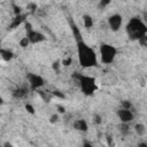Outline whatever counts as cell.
<instances>
[{"mask_svg":"<svg viewBox=\"0 0 147 147\" xmlns=\"http://www.w3.org/2000/svg\"><path fill=\"white\" fill-rule=\"evenodd\" d=\"M77 53H78V61L83 68H91L98 65V59L95 52L87 46L84 40L77 42Z\"/></svg>","mask_w":147,"mask_h":147,"instance_id":"cell-1","label":"cell"},{"mask_svg":"<svg viewBox=\"0 0 147 147\" xmlns=\"http://www.w3.org/2000/svg\"><path fill=\"white\" fill-rule=\"evenodd\" d=\"M126 33L132 40H139L147 34V25L138 17H132L126 24Z\"/></svg>","mask_w":147,"mask_h":147,"instance_id":"cell-2","label":"cell"},{"mask_svg":"<svg viewBox=\"0 0 147 147\" xmlns=\"http://www.w3.org/2000/svg\"><path fill=\"white\" fill-rule=\"evenodd\" d=\"M100 53H101V61L105 64H110L117 54V48L109 44H101Z\"/></svg>","mask_w":147,"mask_h":147,"instance_id":"cell-3","label":"cell"},{"mask_svg":"<svg viewBox=\"0 0 147 147\" xmlns=\"http://www.w3.org/2000/svg\"><path fill=\"white\" fill-rule=\"evenodd\" d=\"M79 85H80V90L85 95H92L95 90H96V83L95 79L93 77H88V76H84L79 79Z\"/></svg>","mask_w":147,"mask_h":147,"instance_id":"cell-4","label":"cell"},{"mask_svg":"<svg viewBox=\"0 0 147 147\" xmlns=\"http://www.w3.org/2000/svg\"><path fill=\"white\" fill-rule=\"evenodd\" d=\"M28 80L31 86V90H39L45 84V80L42 79V77L36 74H28Z\"/></svg>","mask_w":147,"mask_h":147,"instance_id":"cell-5","label":"cell"},{"mask_svg":"<svg viewBox=\"0 0 147 147\" xmlns=\"http://www.w3.org/2000/svg\"><path fill=\"white\" fill-rule=\"evenodd\" d=\"M122 23H123V17L119 14H114V15L109 16V18H108L109 28L113 31H118L119 28L122 26Z\"/></svg>","mask_w":147,"mask_h":147,"instance_id":"cell-6","label":"cell"},{"mask_svg":"<svg viewBox=\"0 0 147 147\" xmlns=\"http://www.w3.org/2000/svg\"><path fill=\"white\" fill-rule=\"evenodd\" d=\"M68 23H69V26L71 29V32L74 34V38L76 40V42H79V41H83V37H82V33L77 26V24L75 23V21L71 18V17H68Z\"/></svg>","mask_w":147,"mask_h":147,"instance_id":"cell-7","label":"cell"},{"mask_svg":"<svg viewBox=\"0 0 147 147\" xmlns=\"http://www.w3.org/2000/svg\"><path fill=\"white\" fill-rule=\"evenodd\" d=\"M117 115H118L119 119L122 121V123H130L134 118L133 111L127 110V109H119L117 111Z\"/></svg>","mask_w":147,"mask_h":147,"instance_id":"cell-8","label":"cell"},{"mask_svg":"<svg viewBox=\"0 0 147 147\" xmlns=\"http://www.w3.org/2000/svg\"><path fill=\"white\" fill-rule=\"evenodd\" d=\"M28 38H29V40H30V42L31 44H37V42H41V41H44L45 39H46V37H45V34H42L41 32H39V31H32V32H30V33H28V36H26Z\"/></svg>","mask_w":147,"mask_h":147,"instance_id":"cell-9","label":"cell"},{"mask_svg":"<svg viewBox=\"0 0 147 147\" xmlns=\"http://www.w3.org/2000/svg\"><path fill=\"white\" fill-rule=\"evenodd\" d=\"M26 14H21V15H18V16H15L14 18H13V21H11V23L9 24V26H8V29L9 30H11V29H15V28H17L21 23H23L24 21H25V18H26Z\"/></svg>","mask_w":147,"mask_h":147,"instance_id":"cell-10","label":"cell"},{"mask_svg":"<svg viewBox=\"0 0 147 147\" xmlns=\"http://www.w3.org/2000/svg\"><path fill=\"white\" fill-rule=\"evenodd\" d=\"M74 127L80 132H87V130H88V125L84 119H76L74 122Z\"/></svg>","mask_w":147,"mask_h":147,"instance_id":"cell-11","label":"cell"},{"mask_svg":"<svg viewBox=\"0 0 147 147\" xmlns=\"http://www.w3.org/2000/svg\"><path fill=\"white\" fill-rule=\"evenodd\" d=\"M11 94H13V96L16 98V99H22V98H24V96L28 94V90H26L25 87H17V88H15V90L11 92Z\"/></svg>","mask_w":147,"mask_h":147,"instance_id":"cell-12","label":"cell"},{"mask_svg":"<svg viewBox=\"0 0 147 147\" xmlns=\"http://www.w3.org/2000/svg\"><path fill=\"white\" fill-rule=\"evenodd\" d=\"M0 55H1V59H2L3 61H10V60L13 59V56H14V54H13L11 51H9V49H3V48L0 49Z\"/></svg>","mask_w":147,"mask_h":147,"instance_id":"cell-13","label":"cell"},{"mask_svg":"<svg viewBox=\"0 0 147 147\" xmlns=\"http://www.w3.org/2000/svg\"><path fill=\"white\" fill-rule=\"evenodd\" d=\"M37 93L42 98V100L45 102H49L52 99L53 93H49V91H41V90H37Z\"/></svg>","mask_w":147,"mask_h":147,"instance_id":"cell-14","label":"cell"},{"mask_svg":"<svg viewBox=\"0 0 147 147\" xmlns=\"http://www.w3.org/2000/svg\"><path fill=\"white\" fill-rule=\"evenodd\" d=\"M134 131H136V133L138 134V136H144L145 134V132H146V126L142 124V123H137L136 125H134Z\"/></svg>","mask_w":147,"mask_h":147,"instance_id":"cell-15","label":"cell"},{"mask_svg":"<svg viewBox=\"0 0 147 147\" xmlns=\"http://www.w3.org/2000/svg\"><path fill=\"white\" fill-rule=\"evenodd\" d=\"M83 22H84V26L87 28V29H90V28L93 26V20H92V17H91L90 15H87V14L83 15Z\"/></svg>","mask_w":147,"mask_h":147,"instance_id":"cell-16","label":"cell"},{"mask_svg":"<svg viewBox=\"0 0 147 147\" xmlns=\"http://www.w3.org/2000/svg\"><path fill=\"white\" fill-rule=\"evenodd\" d=\"M118 129H119V131H121L123 134H127L129 131H130L129 123H122L121 125H118Z\"/></svg>","mask_w":147,"mask_h":147,"instance_id":"cell-17","label":"cell"},{"mask_svg":"<svg viewBox=\"0 0 147 147\" xmlns=\"http://www.w3.org/2000/svg\"><path fill=\"white\" fill-rule=\"evenodd\" d=\"M29 44H30V40H29L28 37H23V38L20 40V46H21L22 48H26V47L29 46Z\"/></svg>","mask_w":147,"mask_h":147,"instance_id":"cell-18","label":"cell"},{"mask_svg":"<svg viewBox=\"0 0 147 147\" xmlns=\"http://www.w3.org/2000/svg\"><path fill=\"white\" fill-rule=\"evenodd\" d=\"M26 8L29 9V11H30L31 14H33V13H36V11L38 10V7H37V5H36V3H33V2H30V3H28Z\"/></svg>","mask_w":147,"mask_h":147,"instance_id":"cell-19","label":"cell"},{"mask_svg":"<svg viewBox=\"0 0 147 147\" xmlns=\"http://www.w3.org/2000/svg\"><path fill=\"white\" fill-rule=\"evenodd\" d=\"M122 109L131 110V109H132V103H131L129 100H123V101H122Z\"/></svg>","mask_w":147,"mask_h":147,"instance_id":"cell-20","label":"cell"},{"mask_svg":"<svg viewBox=\"0 0 147 147\" xmlns=\"http://www.w3.org/2000/svg\"><path fill=\"white\" fill-rule=\"evenodd\" d=\"M52 93H53L54 96H57V98H60V99H64V98H65V95H64L61 91H59V90H54Z\"/></svg>","mask_w":147,"mask_h":147,"instance_id":"cell-21","label":"cell"},{"mask_svg":"<svg viewBox=\"0 0 147 147\" xmlns=\"http://www.w3.org/2000/svg\"><path fill=\"white\" fill-rule=\"evenodd\" d=\"M93 121H94L95 124H101L102 123V118H101V116L99 114H94L93 115Z\"/></svg>","mask_w":147,"mask_h":147,"instance_id":"cell-22","label":"cell"},{"mask_svg":"<svg viewBox=\"0 0 147 147\" xmlns=\"http://www.w3.org/2000/svg\"><path fill=\"white\" fill-rule=\"evenodd\" d=\"M109 3H110V0H101V1L99 2V5H98V7L102 9V8H105L106 6H108Z\"/></svg>","mask_w":147,"mask_h":147,"instance_id":"cell-23","label":"cell"},{"mask_svg":"<svg viewBox=\"0 0 147 147\" xmlns=\"http://www.w3.org/2000/svg\"><path fill=\"white\" fill-rule=\"evenodd\" d=\"M52 68H53L54 71L59 72V71H60V61H54V62L52 63Z\"/></svg>","mask_w":147,"mask_h":147,"instance_id":"cell-24","label":"cell"},{"mask_svg":"<svg viewBox=\"0 0 147 147\" xmlns=\"http://www.w3.org/2000/svg\"><path fill=\"white\" fill-rule=\"evenodd\" d=\"M139 44L141 45V46H145V47H147V34H145L144 37H141L139 40Z\"/></svg>","mask_w":147,"mask_h":147,"instance_id":"cell-25","label":"cell"},{"mask_svg":"<svg viewBox=\"0 0 147 147\" xmlns=\"http://www.w3.org/2000/svg\"><path fill=\"white\" fill-rule=\"evenodd\" d=\"M13 8H14V14H15V16L21 15V7H20V6L13 3Z\"/></svg>","mask_w":147,"mask_h":147,"instance_id":"cell-26","label":"cell"},{"mask_svg":"<svg viewBox=\"0 0 147 147\" xmlns=\"http://www.w3.org/2000/svg\"><path fill=\"white\" fill-rule=\"evenodd\" d=\"M57 121H59V115H57V114H53V115H51V117H49V123L54 124V123H56Z\"/></svg>","mask_w":147,"mask_h":147,"instance_id":"cell-27","label":"cell"},{"mask_svg":"<svg viewBox=\"0 0 147 147\" xmlns=\"http://www.w3.org/2000/svg\"><path fill=\"white\" fill-rule=\"evenodd\" d=\"M25 109H26V111H28L29 114H31V115L34 114V108H33L30 103H26V105H25Z\"/></svg>","mask_w":147,"mask_h":147,"instance_id":"cell-28","label":"cell"},{"mask_svg":"<svg viewBox=\"0 0 147 147\" xmlns=\"http://www.w3.org/2000/svg\"><path fill=\"white\" fill-rule=\"evenodd\" d=\"M25 30H26V32H28V33H30V32H32V31H33L32 25H31V23H30V22H25Z\"/></svg>","mask_w":147,"mask_h":147,"instance_id":"cell-29","label":"cell"},{"mask_svg":"<svg viewBox=\"0 0 147 147\" xmlns=\"http://www.w3.org/2000/svg\"><path fill=\"white\" fill-rule=\"evenodd\" d=\"M71 62H72V59H71V57H68V59H64V60L62 61V64L65 65V67H68V65L71 64Z\"/></svg>","mask_w":147,"mask_h":147,"instance_id":"cell-30","label":"cell"},{"mask_svg":"<svg viewBox=\"0 0 147 147\" xmlns=\"http://www.w3.org/2000/svg\"><path fill=\"white\" fill-rule=\"evenodd\" d=\"M106 140H107V144L109 146H113V137L110 134H106Z\"/></svg>","mask_w":147,"mask_h":147,"instance_id":"cell-31","label":"cell"},{"mask_svg":"<svg viewBox=\"0 0 147 147\" xmlns=\"http://www.w3.org/2000/svg\"><path fill=\"white\" fill-rule=\"evenodd\" d=\"M57 111L60 113V114H64L65 113V107L64 106H61V105H57Z\"/></svg>","mask_w":147,"mask_h":147,"instance_id":"cell-32","label":"cell"},{"mask_svg":"<svg viewBox=\"0 0 147 147\" xmlns=\"http://www.w3.org/2000/svg\"><path fill=\"white\" fill-rule=\"evenodd\" d=\"M83 147H94L92 144H90V142H87V141H85L84 144H83Z\"/></svg>","mask_w":147,"mask_h":147,"instance_id":"cell-33","label":"cell"},{"mask_svg":"<svg viewBox=\"0 0 147 147\" xmlns=\"http://www.w3.org/2000/svg\"><path fill=\"white\" fill-rule=\"evenodd\" d=\"M3 147H14V146H13V145H11L9 141H6V142L3 144Z\"/></svg>","mask_w":147,"mask_h":147,"instance_id":"cell-34","label":"cell"},{"mask_svg":"<svg viewBox=\"0 0 147 147\" xmlns=\"http://www.w3.org/2000/svg\"><path fill=\"white\" fill-rule=\"evenodd\" d=\"M137 147H147V144L146 142H139Z\"/></svg>","mask_w":147,"mask_h":147,"instance_id":"cell-35","label":"cell"},{"mask_svg":"<svg viewBox=\"0 0 147 147\" xmlns=\"http://www.w3.org/2000/svg\"><path fill=\"white\" fill-rule=\"evenodd\" d=\"M144 16H145V20L147 21V13H145V14H144Z\"/></svg>","mask_w":147,"mask_h":147,"instance_id":"cell-36","label":"cell"}]
</instances>
